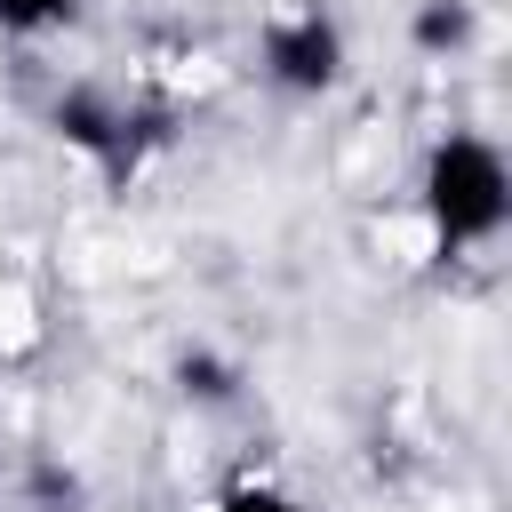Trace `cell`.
Returning a JSON list of instances; mask_svg holds the SVG:
<instances>
[{"instance_id": "3957f363", "label": "cell", "mask_w": 512, "mask_h": 512, "mask_svg": "<svg viewBox=\"0 0 512 512\" xmlns=\"http://www.w3.org/2000/svg\"><path fill=\"white\" fill-rule=\"evenodd\" d=\"M56 136L72 144V152H88L96 168H136V112H120L112 96H88V88H72L64 104H56Z\"/></svg>"}, {"instance_id": "8992f818", "label": "cell", "mask_w": 512, "mask_h": 512, "mask_svg": "<svg viewBox=\"0 0 512 512\" xmlns=\"http://www.w3.org/2000/svg\"><path fill=\"white\" fill-rule=\"evenodd\" d=\"M208 512H304L288 488H272V480H240V488H224Z\"/></svg>"}, {"instance_id": "6da1fadb", "label": "cell", "mask_w": 512, "mask_h": 512, "mask_svg": "<svg viewBox=\"0 0 512 512\" xmlns=\"http://www.w3.org/2000/svg\"><path fill=\"white\" fill-rule=\"evenodd\" d=\"M416 208H424V232H432L440 256L496 248L504 224H512V168H504V152L488 136H472V128H448L424 152V168H416Z\"/></svg>"}, {"instance_id": "5b68a950", "label": "cell", "mask_w": 512, "mask_h": 512, "mask_svg": "<svg viewBox=\"0 0 512 512\" xmlns=\"http://www.w3.org/2000/svg\"><path fill=\"white\" fill-rule=\"evenodd\" d=\"M456 40H472V8L464 0H432L416 16V48H456Z\"/></svg>"}, {"instance_id": "277c9868", "label": "cell", "mask_w": 512, "mask_h": 512, "mask_svg": "<svg viewBox=\"0 0 512 512\" xmlns=\"http://www.w3.org/2000/svg\"><path fill=\"white\" fill-rule=\"evenodd\" d=\"M72 8H80V0H0V32H16V40H40V32L72 24Z\"/></svg>"}, {"instance_id": "7a4b0ae2", "label": "cell", "mask_w": 512, "mask_h": 512, "mask_svg": "<svg viewBox=\"0 0 512 512\" xmlns=\"http://www.w3.org/2000/svg\"><path fill=\"white\" fill-rule=\"evenodd\" d=\"M264 80L288 96H328L344 80V24L312 0V8H280L264 24Z\"/></svg>"}]
</instances>
